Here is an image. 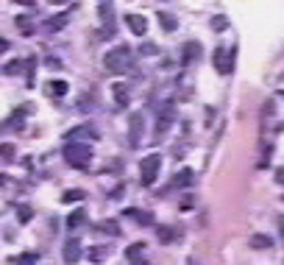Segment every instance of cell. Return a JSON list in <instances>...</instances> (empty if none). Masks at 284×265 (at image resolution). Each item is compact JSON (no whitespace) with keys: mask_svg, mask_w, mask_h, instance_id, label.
Segmentation results:
<instances>
[{"mask_svg":"<svg viewBox=\"0 0 284 265\" xmlns=\"http://www.w3.org/2000/svg\"><path fill=\"white\" fill-rule=\"evenodd\" d=\"M279 232H281V240H284V218H279Z\"/></svg>","mask_w":284,"mask_h":265,"instance_id":"cell-32","label":"cell"},{"mask_svg":"<svg viewBox=\"0 0 284 265\" xmlns=\"http://www.w3.org/2000/svg\"><path fill=\"white\" fill-rule=\"evenodd\" d=\"M181 209H184V212L192 209V198H184V201H181Z\"/></svg>","mask_w":284,"mask_h":265,"instance_id":"cell-30","label":"cell"},{"mask_svg":"<svg viewBox=\"0 0 284 265\" xmlns=\"http://www.w3.org/2000/svg\"><path fill=\"white\" fill-rule=\"evenodd\" d=\"M64 260L67 262H78L81 260V243L78 240H67V243H64Z\"/></svg>","mask_w":284,"mask_h":265,"instance_id":"cell-9","label":"cell"},{"mask_svg":"<svg viewBox=\"0 0 284 265\" xmlns=\"http://www.w3.org/2000/svg\"><path fill=\"white\" fill-rule=\"evenodd\" d=\"M47 3H56V6H64L67 0H47Z\"/></svg>","mask_w":284,"mask_h":265,"instance_id":"cell-33","label":"cell"},{"mask_svg":"<svg viewBox=\"0 0 284 265\" xmlns=\"http://www.w3.org/2000/svg\"><path fill=\"white\" fill-rule=\"evenodd\" d=\"M9 50V39H0V53H6Z\"/></svg>","mask_w":284,"mask_h":265,"instance_id":"cell-31","label":"cell"},{"mask_svg":"<svg viewBox=\"0 0 284 265\" xmlns=\"http://www.w3.org/2000/svg\"><path fill=\"white\" fill-rule=\"evenodd\" d=\"M111 92H115L117 106H128V101H131V98H128V92H126V87H123V84H115V87H111Z\"/></svg>","mask_w":284,"mask_h":265,"instance_id":"cell-15","label":"cell"},{"mask_svg":"<svg viewBox=\"0 0 284 265\" xmlns=\"http://www.w3.org/2000/svg\"><path fill=\"white\" fill-rule=\"evenodd\" d=\"M159 20H162V28L164 31H176V17H170V14H159Z\"/></svg>","mask_w":284,"mask_h":265,"instance_id":"cell-20","label":"cell"},{"mask_svg":"<svg viewBox=\"0 0 284 265\" xmlns=\"http://www.w3.org/2000/svg\"><path fill=\"white\" fill-rule=\"evenodd\" d=\"M17 28H20L22 34H34V25H31L28 17H17Z\"/></svg>","mask_w":284,"mask_h":265,"instance_id":"cell-22","label":"cell"},{"mask_svg":"<svg viewBox=\"0 0 284 265\" xmlns=\"http://www.w3.org/2000/svg\"><path fill=\"white\" fill-rule=\"evenodd\" d=\"M14 3H22V6H31L34 0H14Z\"/></svg>","mask_w":284,"mask_h":265,"instance_id":"cell-34","label":"cell"},{"mask_svg":"<svg viewBox=\"0 0 284 265\" xmlns=\"http://www.w3.org/2000/svg\"><path fill=\"white\" fill-rule=\"evenodd\" d=\"M159 240H162V243H170V240H176V232L173 229H159Z\"/></svg>","mask_w":284,"mask_h":265,"instance_id":"cell-26","label":"cell"},{"mask_svg":"<svg viewBox=\"0 0 284 265\" xmlns=\"http://www.w3.org/2000/svg\"><path fill=\"white\" fill-rule=\"evenodd\" d=\"M159 168H162V156H159V154H148L145 159H142V165H139L142 184L151 187L153 181H156V176H159Z\"/></svg>","mask_w":284,"mask_h":265,"instance_id":"cell-3","label":"cell"},{"mask_svg":"<svg viewBox=\"0 0 284 265\" xmlns=\"http://www.w3.org/2000/svg\"><path fill=\"white\" fill-rule=\"evenodd\" d=\"M84 196H87L84 190H67V193L62 196V201H64V204H75V201H84Z\"/></svg>","mask_w":284,"mask_h":265,"instance_id":"cell-18","label":"cell"},{"mask_svg":"<svg viewBox=\"0 0 284 265\" xmlns=\"http://www.w3.org/2000/svg\"><path fill=\"white\" fill-rule=\"evenodd\" d=\"M195 181V173L189 168H184V170H179V173H176V179L170 181V187H173V190H184V187H189Z\"/></svg>","mask_w":284,"mask_h":265,"instance_id":"cell-7","label":"cell"},{"mask_svg":"<svg viewBox=\"0 0 284 265\" xmlns=\"http://www.w3.org/2000/svg\"><path fill=\"white\" fill-rule=\"evenodd\" d=\"M126 218H131V221H139V226H148V223L153 221L151 212H139V209H126Z\"/></svg>","mask_w":284,"mask_h":265,"instance_id":"cell-13","label":"cell"},{"mask_svg":"<svg viewBox=\"0 0 284 265\" xmlns=\"http://www.w3.org/2000/svg\"><path fill=\"white\" fill-rule=\"evenodd\" d=\"M142 251H145V243H134V246H128V251H126L128 262H131V265H148L145 260H142Z\"/></svg>","mask_w":284,"mask_h":265,"instance_id":"cell-10","label":"cell"},{"mask_svg":"<svg viewBox=\"0 0 284 265\" xmlns=\"http://www.w3.org/2000/svg\"><path fill=\"white\" fill-rule=\"evenodd\" d=\"M103 229H106V232H109V234H120V226H117L115 221H103V226H100V232H103Z\"/></svg>","mask_w":284,"mask_h":265,"instance_id":"cell-27","label":"cell"},{"mask_svg":"<svg viewBox=\"0 0 284 265\" xmlns=\"http://www.w3.org/2000/svg\"><path fill=\"white\" fill-rule=\"evenodd\" d=\"M67 25V14H62V17H50V20H47V31H62V28Z\"/></svg>","mask_w":284,"mask_h":265,"instance_id":"cell-16","label":"cell"},{"mask_svg":"<svg viewBox=\"0 0 284 265\" xmlns=\"http://www.w3.org/2000/svg\"><path fill=\"white\" fill-rule=\"evenodd\" d=\"M142 53H145V56H156L159 48H156V45H142Z\"/></svg>","mask_w":284,"mask_h":265,"instance_id":"cell-28","label":"cell"},{"mask_svg":"<svg viewBox=\"0 0 284 265\" xmlns=\"http://www.w3.org/2000/svg\"><path fill=\"white\" fill-rule=\"evenodd\" d=\"M212 28H215V31H226V28H229V20H226V17H215V20H212Z\"/></svg>","mask_w":284,"mask_h":265,"instance_id":"cell-25","label":"cell"},{"mask_svg":"<svg viewBox=\"0 0 284 265\" xmlns=\"http://www.w3.org/2000/svg\"><path fill=\"white\" fill-rule=\"evenodd\" d=\"M201 56V45L198 42H189L187 48H184V64H189L192 59H198Z\"/></svg>","mask_w":284,"mask_h":265,"instance_id":"cell-17","label":"cell"},{"mask_svg":"<svg viewBox=\"0 0 284 265\" xmlns=\"http://www.w3.org/2000/svg\"><path fill=\"white\" fill-rule=\"evenodd\" d=\"M20 70H22V62H17V59H14V62H9V64L3 67V73H6V75H17Z\"/></svg>","mask_w":284,"mask_h":265,"instance_id":"cell-23","label":"cell"},{"mask_svg":"<svg viewBox=\"0 0 284 265\" xmlns=\"http://www.w3.org/2000/svg\"><path fill=\"white\" fill-rule=\"evenodd\" d=\"M270 243H273V240H270L268 234H253V237H251L253 249H270Z\"/></svg>","mask_w":284,"mask_h":265,"instance_id":"cell-19","label":"cell"},{"mask_svg":"<svg viewBox=\"0 0 284 265\" xmlns=\"http://www.w3.org/2000/svg\"><path fill=\"white\" fill-rule=\"evenodd\" d=\"M234 59H237V48H215L212 62H215V67H217L220 75H229L232 67H234Z\"/></svg>","mask_w":284,"mask_h":265,"instance_id":"cell-4","label":"cell"},{"mask_svg":"<svg viewBox=\"0 0 284 265\" xmlns=\"http://www.w3.org/2000/svg\"><path fill=\"white\" fill-rule=\"evenodd\" d=\"M142 115L139 112H131V117H128V143L131 145H139L142 143Z\"/></svg>","mask_w":284,"mask_h":265,"instance_id":"cell-5","label":"cell"},{"mask_svg":"<svg viewBox=\"0 0 284 265\" xmlns=\"http://www.w3.org/2000/svg\"><path fill=\"white\" fill-rule=\"evenodd\" d=\"M67 81H47V95L50 98H64L67 95Z\"/></svg>","mask_w":284,"mask_h":265,"instance_id":"cell-11","label":"cell"},{"mask_svg":"<svg viewBox=\"0 0 284 265\" xmlns=\"http://www.w3.org/2000/svg\"><path fill=\"white\" fill-rule=\"evenodd\" d=\"M64 159H67L70 168H90L92 148L87 143H67L64 145Z\"/></svg>","mask_w":284,"mask_h":265,"instance_id":"cell-2","label":"cell"},{"mask_svg":"<svg viewBox=\"0 0 284 265\" xmlns=\"http://www.w3.org/2000/svg\"><path fill=\"white\" fill-rule=\"evenodd\" d=\"M281 201H284V198H281Z\"/></svg>","mask_w":284,"mask_h":265,"instance_id":"cell-35","label":"cell"},{"mask_svg":"<svg viewBox=\"0 0 284 265\" xmlns=\"http://www.w3.org/2000/svg\"><path fill=\"white\" fill-rule=\"evenodd\" d=\"M84 223H87V209L84 207L70 212V218H67V226L70 229H78V226H84Z\"/></svg>","mask_w":284,"mask_h":265,"instance_id":"cell-12","label":"cell"},{"mask_svg":"<svg viewBox=\"0 0 284 265\" xmlns=\"http://www.w3.org/2000/svg\"><path fill=\"white\" fill-rule=\"evenodd\" d=\"M109 257V249H92L90 251V260L92 262H100V260H106Z\"/></svg>","mask_w":284,"mask_h":265,"instance_id":"cell-24","label":"cell"},{"mask_svg":"<svg viewBox=\"0 0 284 265\" xmlns=\"http://www.w3.org/2000/svg\"><path fill=\"white\" fill-rule=\"evenodd\" d=\"M11 262H14V265H37V254H20V257H14Z\"/></svg>","mask_w":284,"mask_h":265,"instance_id":"cell-21","label":"cell"},{"mask_svg":"<svg viewBox=\"0 0 284 265\" xmlns=\"http://www.w3.org/2000/svg\"><path fill=\"white\" fill-rule=\"evenodd\" d=\"M128 64H131V50H128V45H117V48H111L103 56V67L109 70V73H126Z\"/></svg>","mask_w":284,"mask_h":265,"instance_id":"cell-1","label":"cell"},{"mask_svg":"<svg viewBox=\"0 0 284 265\" xmlns=\"http://www.w3.org/2000/svg\"><path fill=\"white\" fill-rule=\"evenodd\" d=\"M173 120H176V115H173V109H162V115H159V123H156V137H164V131H167L170 126H173Z\"/></svg>","mask_w":284,"mask_h":265,"instance_id":"cell-8","label":"cell"},{"mask_svg":"<svg viewBox=\"0 0 284 265\" xmlns=\"http://www.w3.org/2000/svg\"><path fill=\"white\" fill-rule=\"evenodd\" d=\"M14 156H17L14 143H3V145H0V162H14Z\"/></svg>","mask_w":284,"mask_h":265,"instance_id":"cell-14","label":"cell"},{"mask_svg":"<svg viewBox=\"0 0 284 265\" xmlns=\"http://www.w3.org/2000/svg\"><path fill=\"white\" fill-rule=\"evenodd\" d=\"M126 25H128V31L137 34V37H142V34L148 31V20L139 14H126Z\"/></svg>","mask_w":284,"mask_h":265,"instance_id":"cell-6","label":"cell"},{"mask_svg":"<svg viewBox=\"0 0 284 265\" xmlns=\"http://www.w3.org/2000/svg\"><path fill=\"white\" fill-rule=\"evenodd\" d=\"M276 181H279V184H284V165H281L279 170H276Z\"/></svg>","mask_w":284,"mask_h":265,"instance_id":"cell-29","label":"cell"}]
</instances>
